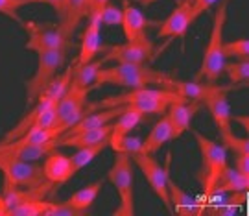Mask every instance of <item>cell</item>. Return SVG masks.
<instances>
[{
    "instance_id": "6da1fadb",
    "label": "cell",
    "mask_w": 249,
    "mask_h": 216,
    "mask_svg": "<svg viewBox=\"0 0 249 216\" xmlns=\"http://www.w3.org/2000/svg\"><path fill=\"white\" fill-rule=\"evenodd\" d=\"M176 102H187L185 98L178 96L176 92L166 89H131L127 94H118V96H109L100 104L90 106V109L96 108H116V106H125V108H133L141 113H155V115H164L170 104Z\"/></svg>"
},
{
    "instance_id": "7a4b0ae2",
    "label": "cell",
    "mask_w": 249,
    "mask_h": 216,
    "mask_svg": "<svg viewBox=\"0 0 249 216\" xmlns=\"http://www.w3.org/2000/svg\"><path fill=\"white\" fill-rule=\"evenodd\" d=\"M166 74L155 71L142 65H124L116 63L113 67H102L94 78V87L100 85H118V87H127V89H142L150 85H162Z\"/></svg>"
},
{
    "instance_id": "3957f363",
    "label": "cell",
    "mask_w": 249,
    "mask_h": 216,
    "mask_svg": "<svg viewBox=\"0 0 249 216\" xmlns=\"http://www.w3.org/2000/svg\"><path fill=\"white\" fill-rule=\"evenodd\" d=\"M227 4H229V0H222L214 13L213 32L209 37V45L203 52V59H201V67L196 74V81L205 78L207 83H213L223 74V65H225L223 28H225V18H227Z\"/></svg>"
},
{
    "instance_id": "277c9868",
    "label": "cell",
    "mask_w": 249,
    "mask_h": 216,
    "mask_svg": "<svg viewBox=\"0 0 249 216\" xmlns=\"http://www.w3.org/2000/svg\"><path fill=\"white\" fill-rule=\"evenodd\" d=\"M109 181L118 192L120 205L115 209V216L135 215V172L131 153L116 152L113 166L109 170Z\"/></svg>"
},
{
    "instance_id": "5b68a950",
    "label": "cell",
    "mask_w": 249,
    "mask_h": 216,
    "mask_svg": "<svg viewBox=\"0 0 249 216\" xmlns=\"http://www.w3.org/2000/svg\"><path fill=\"white\" fill-rule=\"evenodd\" d=\"M196 143L201 152V172H199V183L207 196H213L214 187L220 180L222 172L227 166V148L223 144L211 141L209 137L194 131Z\"/></svg>"
},
{
    "instance_id": "8992f818",
    "label": "cell",
    "mask_w": 249,
    "mask_h": 216,
    "mask_svg": "<svg viewBox=\"0 0 249 216\" xmlns=\"http://www.w3.org/2000/svg\"><path fill=\"white\" fill-rule=\"evenodd\" d=\"M67 52H69V48H53V50H41V52H37V71L26 81L28 106H32L39 98V94L57 78L59 69L65 63Z\"/></svg>"
},
{
    "instance_id": "52a82bcc",
    "label": "cell",
    "mask_w": 249,
    "mask_h": 216,
    "mask_svg": "<svg viewBox=\"0 0 249 216\" xmlns=\"http://www.w3.org/2000/svg\"><path fill=\"white\" fill-rule=\"evenodd\" d=\"M90 90L92 89H81V87H74L69 83L67 90L63 92V96L55 104V118H53L52 129L57 137L83 117L85 100H87Z\"/></svg>"
},
{
    "instance_id": "ba28073f",
    "label": "cell",
    "mask_w": 249,
    "mask_h": 216,
    "mask_svg": "<svg viewBox=\"0 0 249 216\" xmlns=\"http://www.w3.org/2000/svg\"><path fill=\"white\" fill-rule=\"evenodd\" d=\"M232 89V85H216V83H205L203 96H201V104L209 109L211 117H213L214 124L218 126L220 131V139L231 135V106L227 94Z\"/></svg>"
},
{
    "instance_id": "9c48e42d",
    "label": "cell",
    "mask_w": 249,
    "mask_h": 216,
    "mask_svg": "<svg viewBox=\"0 0 249 216\" xmlns=\"http://www.w3.org/2000/svg\"><path fill=\"white\" fill-rule=\"evenodd\" d=\"M0 172L4 174V183L15 187H37L46 181L39 164L6 153H0Z\"/></svg>"
},
{
    "instance_id": "30bf717a",
    "label": "cell",
    "mask_w": 249,
    "mask_h": 216,
    "mask_svg": "<svg viewBox=\"0 0 249 216\" xmlns=\"http://www.w3.org/2000/svg\"><path fill=\"white\" fill-rule=\"evenodd\" d=\"M24 30L28 32L26 50L41 52V50H53V48H69L72 45L71 39H67L61 24L53 26L48 22H36L28 20L24 22Z\"/></svg>"
},
{
    "instance_id": "8fae6325",
    "label": "cell",
    "mask_w": 249,
    "mask_h": 216,
    "mask_svg": "<svg viewBox=\"0 0 249 216\" xmlns=\"http://www.w3.org/2000/svg\"><path fill=\"white\" fill-rule=\"evenodd\" d=\"M131 159H133V162L144 174V178H146L148 185L153 190V194L162 201V205L168 209L170 213H174V207H172V201H170L168 194V183H166V170L162 168V164L153 155L141 153L139 150L131 152Z\"/></svg>"
},
{
    "instance_id": "7c38bea8",
    "label": "cell",
    "mask_w": 249,
    "mask_h": 216,
    "mask_svg": "<svg viewBox=\"0 0 249 216\" xmlns=\"http://www.w3.org/2000/svg\"><path fill=\"white\" fill-rule=\"evenodd\" d=\"M157 57V50L151 43L148 41H139V43H127L124 45H115L107 48V54L104 55V63L107 61H116V63L124 65H142L148 63L151 59Z\"/></svg>"
},
{
    "instance_id": "4fadbf2b",
    "label": "cell",
    "mask_w": 249,
    "mask_h": 216,
    "mask_svg": "<svg viewBox=\"0 0 249 216\" xmlns=\"http://www.w3.org/2000/svg\"><path fill=\"white\" fill-rule=\"evenodd\" d=\"M57 189L50 181H45L37 187H15L4 183V189L0 192V215H9V211L30 199H46V196Z\"/></svg>"
},
{
    "instance_id": "5bb4252c",
    "label": "cell",
    "mask_w": 249,
    "mask_h": 216,
    "mask_svg": "<svg viewBox=\"0 0 249 216\" xmlns=\"http://www.w3.org/2000/svg\"><path fill=\"white\" fill-rule=\"evenodd\" d=\"M159 22L150 20L142 15V11L135 8L129 0H124L122 4V30L127 43H139V41H148V28L155 26Z\"/></svg>"
},
{
    "instance_id": "9a60e30c",
    "label": "cell",
    "mask_w": 249,
    "mask_h": 216,
    "mask_svg": "<svg viewBox=\"0 0 249 216\" xmlns=\"http://www.w3.org/2000/svg\"><path fill=\"white\" fill-rule=\"evenodd\" d=\"M194 9H192V2H181L178 8L170 13L168 17L164 18L162 22H159V32L157 37L159 39H166V37H179L185 36L190 24L196 20Z\"/></svg>"
},
{
    "instance_id": "2e32d148",
    "label": "cell",
    "mask_w": 249,
    "mask_h": 216,
    "mask_svg": "<svg viewBox=\"0 0 249 216\" xmlns=\"http://www.w3.org/2000/svg\"><path fill=\"white\" fill-rule=\"evenodd\" d=\"M43 174H45L46 181H50L53 185H63L69 180H72V176L76 174L72 168L71 157L65 155V153L57 152V148L46 155L45 162H43Z\"/></svg>"
},
{
    "instance_id": "e0dca14e",
    "label": "cell",
    "mask_w": 249,
    "mask_h": 216,
    "mask_svg": "<svg viewBox=\"0 0 249 216\" xmlns=\"http://www.w3.org/2000/svg\"><path fill=\"white\" fill-rule=\"evenodd\" d=\"M201 104L197 102H176L170 104L164 117L168 118V124L172 127V141L179 139L190 126V120L194 118Z\"/></svg>"
},
{
    "instance_id": "ac0fdd59",
    "label": "cell",
    "mask_w": 249,
    "mask_h": 216,
    "mask_svg": "<svg viewBox=\"0 0 249 216\" xmlns=\"http://www.w3.org/2000/svg\"><path fill=\"white\" fill-rule=\"evenodd\" d=\"M122 113L116 117V122L115 124H111V133H109V146L118 152L120 150V144L124 141L125 137H129V131L137 127V124L142 120L144 113L141 111H137L133 108H125L122 106Z\"/></svg>"
},
{
    "instance_id": "d6986e66",
    "label": "cell",
    "mask_w": 249,
    "mask_h": 216,
    "mask_svg": "<svg viewBox=\"0 0 249 216\" xmlns=\"http://www.w3.org/2000/svg\"><path fill=\"white\" fill-rule=\"evenodd\" d=\"M164 170H166V183H168V194L174 213H178V215H197V213H201V207L194 201V198L188 196L187 192L174 181V178L170 176V155L166 159Z\"/></svg>"
},
{
    "instance_id": "ffe728a7",
    "label": "cell",
    "mask_w": 249,
    "mask_h": 216,
    "mask_svg": "<svg viewBox=\"0 0 249 216\" xmlns=\"http://www.w3.org/2000/svg\"><path fill=\"white\" fill-rule=\"evenodd\" d=\"M100 18L98 15H90L89 17V24L85 28L83 36H81V46H80V55H78V63L85 65L94 61V57L100 50V39H102V34H100Z\"/></svg>"
},
{
    "instance_id": "44dd1931",
    "label": "cell",
    "mask_w": 249,
    "mask_h": 216,
    "mask_svg": "<svg viewBox=\"0 0 249 216\" xmlns=\"http://www.w3.org/2000/svg\"><path fill=\"white\" fill-rule=\"evenodd\" d=\"M111 133V124H104L100 127H92V129H85L80 133H74L69 137H57V148L65 146V148H83V146H90V144L102 143L104 139H109Z\"/></svg>"
},
{
    "instance_id": "7402d4cb",
    "label": "cell",
    "mask_w": 249,
    "mask_h": 216,
    "mask_svg": "<svg viewBox=\"0 0 249 216\" xmlns=\"http://www.w3.org/2000/svg\"><path fill=\"white\" fill-rule=\"evenodd\" d=\"M122 106H116V108H106L98 111V113H92L89 117H81L76 124H72L67 131H63L59 137H69L74 135V133H80V131H85V129H92V127H100L104 124H109L111 120H115L120 113H122Z\"/></svg>"
},
{
    "instance_id": "603a6c76",
    "label": "cell",
    "mask_w": 249,
    "mask_h": 216,
    "mask_svg": "<svg viewBox=\"0 0 249 216\" xmlns=\"http://www.w3.org/2000/svg\"><path fill=\"white\" fill-rule=\"evenodd\" d=\"M168 141H172V127H170V124H168V118L162 115V117L159 118V122L151 127V131L148 133V137L141 143L139 152L153 155L155 152H159L160 148L168 143Z\"/></svg>"
},
{
    "instance_id": "cb8c5ba5",
    "label": "cell",
    "mask_w": 249,
    "mask_h": 216,
    "mask_svg": "<svg viewBox=\"0 0 249 216\" xmlns=\"http://www.w3.org/2000/svg\"><path fill=\"white\" fill-rule=\"evenodd\" d=\"M203 87H205V83H197V81L188 83V81L174 80V78H170V76H166L164 81H162V85H160V89L172 90V92H176L178 96L185 98L187 102H197V104H201Z\"/></svg>"
},
{
    "instance_id": "d4e9b609",
    "label": "cell",
    "mask_w": 249,
    "mask_h": 216,
    "mask_svg": "<svg viewBox=\"0 0 249 216\" xmlns=\"http://www.w3.org/2000/svg\"><path fill=\"white\" fill-rule=\"evenodd\" d=\"M104 67V61H90V63H76L74 67H71V80L69 83L74 87H81V89H94V78L98 71Z\"/></svg>"
},
{
    "instance_id": "484cf974",
    "label": "cell",
    "mask_w": 249,
    "mask_h": 216,
    "mask_svg": "<svg viewBox=\"0 0 249 216\" xmlns=\"http://www.w3.org/2000/svg\"><path fill=\"white\" fill-rule=\"evenodd\" d=\"M249 189V176H244L236 168L232 166H225V170L222 172L220 180L214 187V194L220 192H242V190Z\"/></svg>"
},
{
    "instance_id": "4316f807",
    "label": "cell",
    "mask_w": 249,
    "mask_h": 216,
    "mask_svg": "<svg viewBox=\"0 0 249 216\" xmlns=\"http://www.w3.org/2000/svg\"><path fill=\"white\" fill-rule=\"evenodd\" d=\"M87 17V0H67V11H65V20L61 22V28L67 39H72L76 28L80 22Z\"/></svg>"
},
{
    "instance_id": "83f0119b",
    "label": "cell",
    "mask_w": 249,
    "mask_h": 216,
    "mask_svg": "<svg viewBox=\"0 0 249 216\" xmlns=\"http://www.w3.org/2000/svg\"><path fill=\"white\" fill-rule=\"evenodd\" d=\"M102 187H104V183H102V181L90 183V185H87V187L76 190V192H74L67 201H69L74 209H78V211H81V213H87V211L92 207V203L96 201V198H98Z\"/></svg>"
},
{
    "instance_id": "f1b7e54d",
    "label": "cell",
    "mask_w": 249,
    "mask_h": 216,
    "mask_svg": "<svg viewBox=\"0 0 249 216\" xmlns=\"http://www.w3.org/2000/svg\"><path fill=\"white\" fill-rule=\"evenodd\" d=\"M107 146H109V139H104L102 143H96V144H90V146H83V148H78V152L71 155V162H72V168L74 172H80L83 166H87L96 155L106 150Z\"/></svg>"
},
{
    "instance_id": "f546056e",
    "label": "cell",
    "mask_w": 249,
    "mask_h": 216,
    "mask_svg": "<svg viewBox=\"0 0 249 216\" xmlns=\"http://www.w3.org/2000/svg\"><path fill=\"white\" fill-rule=\"evenodd\" d=\"M223 72H227L231 85H248L249 81V61H231L223 65Z\"/></svg>"
},
{
    "instance_id": "4dcf8cb0",
    "label": "cell",
    "mask_w": 249,
    "mask_h": 216,
    "mask_svg": "<svg viewBox=\"0 0 249 216\" xmlns=\"http://www.w3.org/2000/svg\"><path fill=\"white\" fill-rule=\"evenodd\" d=\"M50 203L52 201H46V199H30V201H24V203L11 209L9 216H45Z\"/></svg>"
},
{
    "instance_id": "1f68e13d",
    "label": "cell",
    "mask_w": 249,
    "mask_h": 216,
    "mask_svg": "<svg viewBox=\"0 0 249 216\" xmlns=\"http://www.w3.org/2000/svg\"><path fill=\"white\" fill-rule=\"evenodd\" d=\"M223 55L242 59V61H249V41L242 37V39H236L231 43H223Z\"/></svg>"
},
{
    "instance_id": "d6a6232c",
    "label": "cell",
    "mask_w": 249,
    "mask_h": 216,
    "mask_svg": "<svg viewBox=\"0 0 249 216\" xmlns=\"http://www.w3.org/2000/svg\"><path fill=\"white\" fill-rule=\"evenodd\" d=\"M26 4H32V0H0V13L6 17L13 18L15 22H18L24 28V20L18 17V9Z\"/></svg>"
},
{
    "instance_id": "836d02e7",
    "label": "cell",
    "mask_w": 249,
    "mask_h": 216,
    "mask_svg": "<svg viewBox=\"0 0 249 216\" xmlns=\"http://www.w3.org/2000/svg\"><path fill=\"white\" fill-rule=\"evenodd\" d=\"M100 24L106 26H120L122 24V8H116L115 4H107L106 8L98 13Z\"/></svg>"
},
{
    "instance_id": "e575fe53",
    "label": "cell",
    "mask_w": 249,
    "mask_h": 216,
    "mask_svg": "<svg viewBox=\"0 0 249 216\" xmlns=\"http://www.w3.org/2000/svg\"><path fill=\"white\" fill-rule=\"evenodd\" d=\"M220 141L223 143L225 148L232 150L234 155H249V141L248 139H240V137H236L234 133H231V135L223 137V139H220Z\"/></svg>"
},
{
    "instance_id": "d590c367",
    "label": "cell",
    "mask_w": 249,
    "mask_h": 216,
    "mask_svg": "<svg viewBox=\"0 0 249 216\" xmlns=\"http://www.w3.org/2000/svg\"><path fill=\"white\" fill-rule=\"evenodd\" d=\"M81 215H85V213L74 209L69 201H59V203L52 201L48 211L45 213V216H81Z\"/></svg>"
},
{
    "instance_id": "8d00e7d4",
    "label": "cell",
    "mask_w": 249,
    "mask_h": 216,
    "mask_svg": "<svg viewBox=\"0 0 249 216\" xmlns=\"http://www.w3.org/2000/svg\"><path fill=\"white\" fill-rule=\"evenodd\" d=\"M34 2H41V4H48L50 8H53V11L57 13V17H59V24H61L63 20H65V11H67V0H32V4Z\"/></svg>"
},
{
    "instance_id": "74e56055",
    "label": "cell",
    "mask_w": 249,
    "mask_h": 216,
    "mask_svg": "<svg viewBox=\"0 0 249 216\" xmlns=\"http://www.w3.org/2000/svg\"><path fill=\"white\" fill-rule=\"evenodd\" d=\"M218 0H194L192 2V9H194V15L199 17V15H203L207 9H211L216 4Z\"/></svg>"
},
{
    "instance_id": "f35d334b",
    "label": "cell",
    "mask_w": 249,
    "mask_h": 216,
    "mask_svg": "<svg viewBox=\"0 0 249 216\" xmlns=\"http://www.w3.org/2000/svg\"><path fill=\"white\" fill-rule=\"evenodd\" d=\"M111 0H87V17L98 15L102 9L106 8Z\"/></svg>"
},
{
    "instance_id": "ab89813d",
    "label": "cell",
    "mask_w": 249,
    "mask_h": 216,
    "mask_svg": "<svg viewBox=\"0 0 249 216\" xmlns=\"http://www.w3.org/2000/svg\"><path fill=\"white\" fill-rule=\"evenodd\" d=\"M234 168L244 176H249V155H236L234 157Z\"/></svg>"
},
{
    "instance_id": "60d3db41",
    "label": "cell",
    "mask_w": 249,
    "mask_h": 216,
    "mask_svg": "<svg viewBox=\"0 0 249 216\" xmlns=\"http://www.w3.org/2000/svg\"><path fill=\"white\" fill-rule=\"evenodd\" d=\"M135 2H139V4H144V6H148V4H153V2H159V0H135ZM176 2H194V0H176Z\"/></svg>"
}]
</instances>
